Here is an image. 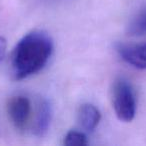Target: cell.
<instances>
[{
	"label": "cell",
	"mask_w": 146,
	"mask_h": 146,
	"mask_svg": "<svg viewBox=\"0 0 146 146\" xmlns=\"http://www.w3.org/2000/svg\"><path fill=\"white\" fill-rule=\"evenodd\" d=\"M54 44L50 34L42 29L26 33L14 46L10 55V75L22 80L39 72L48 63Z\"/></svg>",
	"instance_id": "obj_1"
},
{
	"label": "cell",
	"mask_w": 146,
	"mask_h": 146,
	"mask_svg": "<svg viewBox=\"0 0 146 146\" xmlns=\"http://www.w3.org/2000/svg\"><path fill=\"white\" fill-rule=\"evenodd\" d=\"M111 102L118 119L130 122L136 114V95L133 86L127 79L118 77L111 86Z\"/></svg>",
	"instance_id": "obj_2"
},
{
	"label": "cell",
	"mask_w": 146,
	"mask_h": 146,
	"mask_svg": "<svg viewBox=\"0 0 146 146\" xmlns=\"http://www.w3.org/2000/svg\"><path fill=\"white\" fill-rule=\"evenodd\" d=\"M6 110L11 123L18 131H25L30 127L33 108L31 101L24 95H15L8 99Z\"/></svg>",
	"instance_id": "obj_3"
},
{
	"label": "cell",
	"mask_w": 146,
	"mask_h": 146,
	"mask_svg": "<svg viewBox=\"0 0 146 146\" xmlns=\"http://www.w3.org/2000/svg\"><path fill=\"white\" fill-rule=\"evenodd\" d=\"M52 119V108L48 100L39 98L33 109L31 119V131L36 136H43L48 131L50 122Z\"/></svg>",
	"instance_id": "obj_4"
},
{
	"label": "cell",
	"mask_w": 146,
	"mask_h": 146,
	"mask_svg": "<svg viewBox=\"0 0 146 146\" xmlns=\"http://www.w3.org/2000/svg\"><path fill=\"white\" fill-rule=\"evenodd\" d=\"M117 52L126 63L139 69H146V41L140 43H122Z\"/></svg>",
	"instance_id": "obj_5"
},
{
	"label": "cell",
	"mask_w": 146,
	"mask_h": 146,
	"mask_svg": "<svg viewBox=\"0 0 146 146\" xmlns=\"http://www.w3.org/2000/svg\"><path fill=\"white\" fill-rule=\"evenodd\" d=\"M77 119L83 129H85L86 131H93L99 124L101 113L93 104L83 103L78 108Z\"/></svg>",
	"instance_id": "obj_6"
},
{
	"label": "cell",
	"mask_w": 146,
	"mask_h": 146,
	"mask_svg": "<svg viewBox=\"0 0 146 146\" xmlns=\"http://www.w3.org/2000/svg\"><path fill=\"white\" fill-rule=\"evenodd\" d=\"M127 33L130 36L146 35V6L140 9L130 20L127 26Z\"/></svg>",
	"instance_id": "obj_7"
},
{
	"label": "cell",
	"mask_w": 146,
	"mask_h": 146,
	"mask_svg": "<svg viewBox=\"0 0 146 146\" xmlns=\"http://www.w3.org/2000/svg\"><path fill=\"white\" fill-rule=\"evenodd\" d=\"M88 143L89 142L85 133L77 130H70L63 138V144L66 146H86Z\"/></svg>",
	"instance_id": "obj_8"
},
{
	"label": "cell",
	"mask_w": 146,
	"mask_h": 146,
	"mask_svg": "<svg viewBox=\"0 0 146 146\" xmlns=\"http://www.w3.org/2000/svg\"><path fill=\"white\" fill-rule=\"evenodd\" d=\"M6 47H7V42L6 39L4 37L0 36V62L3 59V57L5 56V53H6Z\"/></svg>",
	"instance_id": "obj_9"
}]
</instances>
